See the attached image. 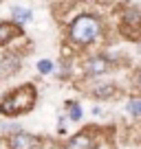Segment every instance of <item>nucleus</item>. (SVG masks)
I'll use <instances>...</instances> for the list:
<instances>
[{"mask_svg": "<svg viewBox=\"0 0 141 149\" xmlns=\"http://www.w3.org/2000/svg\"><path fill=\"white\" fill-rule=\"evenodd\" d=\"M35 145H38V138L27 134V132H16V134H11L7 138V147L9 149H35Z\"/></svg>", "mask_w": 141, "mask_h": 149, "instance_id": "6", "label": "nucleus"}, {"mask_svg": "<svg viewBox=\"0 0 141 149\" xmlns=\"http://www.w3.org/2000/svg\"><path fill=\"white\" fill-rule=\"evenodd\" d=\"M22 33H24L22 26H18L13 20H2L0 22V48L9 46L16 37H20Z\"/></svg>", "mask_w": 141, "mask_h": 149, "instance_id": "5", "label": "nucleus"}, {"mask_svg": "<svg viewBox=\"0 0 141 149\" xmlns=\"http://www.w3.org/2000/svg\"><path fill=\"white\" fill-rule=\"evenodd\" d=\"M86 92H88L93 99H97V101H106V99L115 97V92H117V86L110 84V81H106V84H104V81H99V84L90 86Z\"/></svg>", "mask_w": 141, "mask_h": 149, "instance_id": "7", "label": "nucleus"}, {"mask_svg": "<svg viewBox=\"0 0 141 149\" xmlns=\"http://www.w3.org/2000/svg\"><path fill=\"white\" fill-rule=\"evenodd\" d=\"M126 112L135 118H141V99H130L126 105Z\"/></svg>", "mask_w": 141, "mask_h": 149, "instance_id": "11", "label": "nucleus"}, {"mask_svg": "<svg viewBox=\"0 0 141 149\" xmlns=\"http://www.w3.org/2000/svg\"><path fill=\"white\" fill-rule=\"evenodd\" d=\"M110 66H113V61H110V57L106 55H93L88 57V59L84 61V74L86 77H102V74H106L110 70Z\"/></svg>", "mask_w": 141, "mask_h": 149, "instance_id": "3", "label": "nucleus"}, {"mask_svg": "<svg viewBox=\"0 0 141 149\" xmlns=\"http://www.w3.org/2000/svg\"><path fill=\"white\" fill-rule=\"evenodd\" d=\"M95 143H97L95 136L86 130V132H82V134H75L68 140V149H95Z\"/></svg>", "mask_w": 141, "mask_h": 149, "instance_id": "8", "label": "nucleus"}, {"mask_svg": "<svg viewBox=\"0 0 141 149\" xmlns=\"http://www.w3.org/2000/svg\"><path fill=\"white\" fill-rule=\"evenodd\" d=\"M38 101V90L33 84H22L18 88L9 90L5 97H0V114L2 116H22L31 112Z\"/></svg>", "mask_w": 141, "mask_h": 149, "instance_id": "1", "label": "nucleus"}, {"mask_svg": "<svg viewBox=\"0 0 141 149\" xmlns=\"http://www.w3.org/2000/svg\"><path fill=\"white\" fill-rule=\"evenodd\" d=\"M35 68H38L40 74H49V72H53V70H55V64H53L51 59H40Z\"/></svg>", "mask_w": 141, "mask_h": 149, "instance_id": "12", "label": "nucleus"}, {"mask_svg": "<svg viewBox=\"0 0 141 149\" xmlns=\"http://www.w3.org/2000/svg\"><path fill=\"white\" fill-rule=\"evenodd\" d=\"M31 20H33V11L20 9V7H13V22L18 24V26H22V24L31 22Z\"/></svg>", "mask_w": 141, "mask_h": 149, "instance_id": "9", "label": "nucleus"}, {"mask_svg": "<svg viewBox=\"0 0 141 149\" xmlns=\"http://www.w3.org/2000/svg\"><path fill=\"white\" fill-rule=\"evenodd\" d=\"M135 88H137V90L141 92V68L137 70V77H135Z\"/></svg>", "mask_w": 141, "mask_h": 149, "instance_id": "13", "label": "nucleus"}, {"mask_svg": "<svg viewBox=\"0 0 141 149\" xmlns=\"http://www.w3.org/2000/svg\"><path fill=\"white\" fill-rule=\"evenodd\" d=\"M66 116L70 121H82L84 112H82V105L77 101H66Z\"/></svg>", "mask_w": 141, "mask_h": 149, "instance_id": "10", "label": "nucleus"}, {"mask_svg": "<svg viewBox=\"0 0 141 149\" xmlns=\"http://www.w3.org/2000/svg\"><path fill=\"white\" fill-rule=\"evenodd\" d=\"M121 31L126 35H132V33L141 31V11L135 9V7H128L121 13Z\"/></svg>", "mask_w": 141, "mask_h": 149, "instance_id": "4", "label": "nucleus"}, {"mask_svg": "<svg viewBox=\"0 0 141 149\" xmlns=\"http://www.w3.org/2000/svg\"><path fill=\"white\" fill-rule=\"evenodd\" d=\"M102 35V20L95 13H77L66 29V37L77 46H88Z\"/></svg>", "mask_w": 141, "mask_h": 149, "instance_id": "2", "label": "nucleus"}, {"mask_svg": "<svg viewBox=\"0 0 141 149\" xmlns=\"http://www.w3.org/2000/svg\"><path fill=\"white\" fill-rule=\"evenodd\" d=\"M0 74H2V70H0Z\"/></svg>", "mask_w": 141, "mask_h": 149, "instance_id": "14", "label": "nucleus"}]
</instances>
